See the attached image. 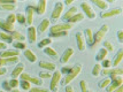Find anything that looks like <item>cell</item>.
<instances>
[{"instance_id":"6125c7cd","label":"cell","mask_w":123,"mask_h":92,"mask_svg":"<svg viewBox=\"0 0 123 92\" xmlns=\"http://www.w3.org/2000/svg\"><path fill=\"white\" fill-rule=\"evenodd\" d=\"M0 92H7V91H4V90H2V91H0Z\"/></svg>"},{"instance_id":"f6af8a7d","label":"cell","mask_w":123,"mask_h":92,"mask_svg":"<svg viewBox=\"0 0 123 92\" xmlns=\"http://www.w3.org/2000/svg\"><path fill=\"white\" fill-rule=\"evenodd\" d=\"M2 90H4V91H7V92L12 91L11 85H9V82H8V81H4V82H2Z\"/></svg>"},{"instance_id":"d590c367","label":"cell","mask_w":123,"mask_h":92,"mask_svg":"<svg viewBox=\"0 0 123 92\" xmlns=\"http://www.w3.org/2000/svg\"><path fill=\"white\" fill-rule=\"evenodd\" d=\"M101 66H100V63H96L94 65V67H93V69H92V75L94 76V77H97V76L100 75V71H101Z\"/></svg>"},{"instance_id":"6f0895ef","label":"cell","mask_w":123,"mask_h":92,"mask_svg":"<svg viewBox=\"0 0 123 92\" xmlns=\"http://www.w3.org/2000/svg\"><path fill=\"white\" fill-rule=\"evenodd\" d=\"M66 92H75V90H74V87L71 85H67L66 86Z\"/></svg>"},{"instance_id":"bcb514c9","label":"cell","mask_w":123,"mask_h":92,"mask_svg":"<svg viewBox=\"0 0 123 92\" xmlns=\"http://www.w3.org/2000/svg\"><path fill=\"white\" fill-rule=\"evenodd\" d=\"M100 66H101V68L104 67V69H108L109 68V66H111V61L108 59H105L101 61V63H100Z\"/></svg>"},{"instance_id":"4dcf8cb0","label":"cell","mask_w":123,"mask_h":92,"mask_svg":"<svg viewBox=\"0 0 123 92\" xmlns=\"http://www.w3.org/2000/svg\"><path fill=\"white\" fill-rule=\"evenodd\" d=\"M51 43H52V38H45V39L40 40V42L37 44V46L39 47V49H45V47L49 46Z\"/></svg>"},{"instance_id":"603a6c76","label":"cell","mask_w":123,"mask_h":92,"mask_svg":"<svg viewBox=\"0 0 123 92\" xmlns=\"http://www.w3.org/2000/svg\"><path fill=\"white\" fill-rule=\"evenodd\" d=\"M24 56L27 58L30 62H36L37 61V56H36V54H35V52L32 51V49H24Z\"/></svg>"},{"instance_id":"74e56055","label":"cell","mask_w":123,"mask_h":92,"mask_svg":"<svg viewBox=\"0 0 123 92\" xmlns=\"http://www.w3.org/2000/svg\"><path fill=\"white\" fill-rule=\"evenodd\" d=\"M6 22H7L8 24H11V25H14V23L16 22V16H15V14H13V13L8 14V16H7V18H6Z\"/></svg>"},{"instance_id":"7dc6e473","label":"cell","mask_w":123,"mask_h":92,"mask_svg":"<svg viewBox=\"0 0 123 92\" xmlns=\"http://www.w3.org/2000/svg\"><path fill=\"white\" fill-rule=\"evenodd\" d=\"M30 77H31V76H30V74H29V73H24V71H23L21 75H20V78H21V81H28V82H29Z\"/></svg>"},{"instance_id":"d6a6232c","label":"cell","mask_w":123,"mask_h":92,"mask_svg":"<svg viewBox=\"0 0 123 92\" xmlns=\"http://www.w3.org/2000/svg\"><path fill=\"white\" fill-rule=\"evenodd\" d=\"M29 83H31V84H35V85H37V86H42L43 85V80L42 78H39V77H30V80H29Z\"/></svg>"},{"instance_id":"e0dca14e","label":"cell","mask_w":123,"mask_h":92,"mask_svg":"<svg viewBox=\"0 0 123 92\" xmlns=\"http://www.w3.org/2000/svg\"><path fill=\"white\" fill-rule=\"evenodd\" d=\"M83 35H84V38H85V43L87 45L92 46L93 45V32H92V30L90 28H86Z\"/></svg>"},{"instance_id":"836d02e7","label":"cell","mask_w":123,"mask_h":92,"mask_svg":"<svg viewBox=\"0 0 123 92\" xmlns=\"http://www.w3.org/2000/svg\"><path fill=\"white\" fill-rule=\"evenodd\" d=\"M16 16V22H18L20 24H27V21H25V15L22 14V13H17L15 14Z\"/></svg>"},{"instance_id":"ee69618b","label":"cell","mask_w":123,"mask_h":92,"mask_svg":"<svg viewBox=\"0 0 123 92\" xmlns=\"http://www.w3.org/2000/svg\"><path fill=\"white\" fill-rule=\"evenodd\" d=\"M51 74H49V71L47 70H44V71H40L39 73V78H42V80H45V78H49L51 77Z\"/></svg>"},{"instance_id":"9f6ffc18","label":"cell","mask_w":123,"mask_h":92,"mask_svg":"<svg viewBox=\"0 0 123 92\" xmlns=\"http://www.w3.org/2000/svg\"><path fill=\"white\" fill-rule=\"evenodd\" d=\"M5 49H7V44L0 42V51H5Z\"/></svg>"},{"instance_id":"484cf974","label":"cell","mask_w":123,"mask_h":92,"mask_svg":"<svg viewBox=\"0 0 123 92\" xmlns=\"http://www.w3.org/2000/svg\"><path fill=\"white\" fill-rule=\"evenodd\" d=\"M12 38H13V40H15V42H24V39H25V37L23 36V33H21L20 31H14V32H12Z\"/></svg>"},{"instance_id":"60d3db41","label":"cell","mask_w":123,"mask_h":92,"mask_svg":"<svg viewBox=\"0 0 123 92\" xmlns=\"http://www.w3.org/2000/svg\"><path fill=\"white\" fill-rule=\"evenodd\" d=\"M80 86L82 92H87V91H89V85H87V82L84 81V80H82V81L80 82Z\"/></svg>"},{"instance_id":"11a10c76","label":"cell","mask_w":123,"mask_h":92,"mask_svg":"<svg viewBox=\"0 0 123 92\" xmlns=\"http://www.w3.org/2000/svg\"><path fill=\"white\" fill-rule=\"evenodd\" d=\"M108 74H109V68L108 69H101V71H100V75L108 76Z\"/></svg>"},{"instance_id":"cb8c5ba5","label":"cell","mask_w":123,"mask_h":92,"mask_svg":"<svg viewBox=\"0 0 123 92\" xmlns=\"http://www.w3.org/2000/svg\"><path fill=\"white\" fill-rule=\"evenodd\" d=\"M84 14L83 13H77V14H75L74 16H71L67 21V23H70V24H73V23H76V22H82L83 20H84Z\"/></svg>"},{"instance_id":"6da1fadb","label":"cell","mask_w":123,"mask_h":92,"mask_svg":"<svg viewBox=\"0 0 123 92\" xmlns=\"http://www.w3.org/2000/svg\"><path fill=\"white\" fill-rule=\"evenodd\" d=\"M80 71H82V65H75L73 66V68H71V70L66 75V77H64L63 80H62V85H69V83L71 81H74L77 76L80 74Z\"/></svg>"},{"instance_id":"2e32d148","label":"cell","mask_w":123,"mask_h":92,"mask_svg":"<svg viewBox=\"0 0 123 92\" xmlns=\"http://www.w3.org/2000/svg\"><path fill=\"white\" fill-rule=\"evenodd\" d=\"M39 67L47 71L56 70V66L54 65L53 62H48V61H40V62H39Z\"/></svg>"},{"instance_id":"1f68e13d","label":"cell","mask_w":123,"mask_h":92,"mask_svg":"<svg viewBox=\"0 0 123 92\" xmlns=\"http://www.w3.org/2000/svg\"><path fill=\"white\" fill-rule=\"evenodd\" d=\"M16 9V5L13 4H0V11H14Z\"/></svg>"},{"instance_id":"db71d44e","label":"cell","mask_w":123,"mask_h":92,"mask_svg":"<svg viewBox=\"0 0 123 92\" xmlns=\"http://www.w3.org/2000/svg\"><path fill=\"white\" fill-rule=\"evenodd\" d=\"M6 74H7V68L6 67H1L0 68V76L6 75Z\"/></svg>"},{"instance_id":"7a4b0ae2","label":"cell","mask_w":123,"mask_h":92,"mask_svg":"<svg viewBox=\"0 0 123 92\" xmlns=\"http://www.w3.org/2000/svg\"><path fill=\"white\" fill-rule=\"evenodd\" d=\"M62 74L60 70H54V73L51 76V83H49V90L52 92H56L59 90V83L61 81Z\"/></svg>"},{"instance_id":"5b68a950","label":"cell","mask_w":123,"mask_h":92,"mask_svg":"<svg viewBox=\"0 0 123 92\" xmlns=\"http://www.w3.org/2000/svg\"><path fill=\"white\" fill-rule=\"evenodd\" d=\"M122 14V9L117 7V8H113V9H107V11H104L101 12L100 16L102 18H109V17H114V16H117V15H121Z\"/></svg>"},{"instance_id":"5bb4252c","label":"cell","mask_w":123,"mask_h":92,"mask_svg":"<svg viewBox=\"0 0 123 92\" xmlns=\"http://www.w3.org/2000/svg\"><path fill=\"white\" fill-rule=\"evenodd\" d=\"M28 40H29V43L30 44H33L35 42H36V38H37V30H36V28L35 27H29L28 28Z\"/></svg>"},{"instance_id":"277c9868","label":"cell","mask_w":123,"mask_h":92,"mask_svg":"<svg viewBox=\"0 0 123 92\" xmlns=\"http://www.w3.org/2000/svg\"><path fill=\"white\" fill-rule=\"evenodd\" d=\"M63 2H61V1H58V2H55V5H54V8L53 11H52V14H51V18L52 20H58L60 16H61V14H62V12H63Z\"/></svg>"},{"instance_id":"8fae6325","label":"cell","mask_w":123,"mask_h":92,"mask_svg":"<svg viewBox=\"0 0 123 92\" xmlns=\"http://www.w3.org/2000/svg\"><path fill=\"white\" fill-rule=\"evenodd\" d=\"M46 5H47L46 0H39L37 2V5L35 6V12L38 15H44L45 12H46Z\"/></svg>"},{"instance_id":"4fadbf2b","label":"cell","mask_w":123,"mask_h":92,"mask_svg":"<svg viewBox=\"0 0 123 92\" xmlns=\"http://www.w3.org/2000/svg\"><path fill=\"white\" fill-rule=\"evenodd\" d=\"M20 53L21 52L17 49H5V51H1L0 58H14V56H18Z\"/></svg>"},{"instance_id":"f5cc1de1","label":"cell","mask_w":123,"mask_h":92,"mask_svg":"<svg viewBox=\"0 0 123 92\" xmlns=\"http://www.w3.org/2000/svg\"><path fill=\"white\" fill-rule=\"evenodd\" d=\"M100 30H101L102 32H104L105 35H106V33L108 32V30H109V27H108L107 24H104V25H101V28H100Z\"/></svg>"},{"instance_id":"9a60e30c","label":"cell","mask_w":123,"mask_h":92,"mask_svg":"<svg viewBox=\"0 0 123 92\" xmlns=\"http://www.w3.org/2000/svg\"><path fill=\"white\" fill-rule=\"evenodd\" d=\"M0 29H2V31H4V32H7V33H12L15 31V27H14V25L8 24L7 22L4 21V20H1V18H0Z\"/></svg>"},{"instance_id":"b9f144b4","label":"cell","mask_w":123,"mask_h":92,"mask_svg":"<svg viewBox=\"0 0 123 92\" xmlns=\"http://www.w3.org/2000/svg\"><path fill=\"white\" fill-rule=\"evenodd\" d=\"M9 85H11V89L13 90V89H17V86L20 85V82L17 81V78H12V80H9Z\"/></svg>"},{"instance_id":"83f0119b","label":"cell","mask_w":123,"mask_h":92,"mask_svg":"<svg viewBox=\"0 0 123 92\" xmlns=\"http://www.w3.org/2000/svg\"><path fill=\"white\" fill-rule=\"evenodd\" d=\"M44 53H45L46 55H49V56L53 58V59H58V53H56V51L53 49L51 46L45 47V49H44Z\"/></svg>"},{"instance_id":"7c38bea8","label":"cell","mask_w":123,"mask_h":92,"mask_svg":"<svg viewBox=\"0 0 123 92\" xmlns=\"http://www.w3.org/2000/svg\"><path fill=\"white\" fill-rule=\"evenodd\" d=\"M73 54H74V49H70V47L66 49L64 52L62 53V55H61V58H60V62H61V63H67L70 60V58H71Z\"/></svg>"},{"instance_id":"be15d7a7","label":"cell","mask_w":123,"mask_h":92,"mask_svg":"<svg viewBox=\"0 0 123 92\" xmlns=\"http://www.w3.org/2000/svg\"><path fill=\"white\" fill-rule=\"evenodd\" d=\"M87 92H90V91H87Z\"/></svg>"},{"instance_id":"d6986e66","label":"cell","mask_w":123,"mask_h":92,"mask_svg":"<svg viewBox=\"0 0 123 92\" xmlns=\"http://www.w3.org/2000/svg\"><path fill=\"white\" fill-rule=\"evenodd\" d=\"M23 70H24V65L18 62V63L16 65L15 68L13 69V71H12V78H17V77H20V75L23 73Z\"/></svg>"},{"instance_id":"8992f818","label":"cell","mask_w":123,"mask_h":92,"mask_svg":"<svg viewBox=\"0 0 123 92\" xmlns=\"http://www.w3.org/2000/svg\"><path fill=\"white\" fill-rule=\"evenodd\" d=\"M123 84V78L122 76H117V77H115V78H113L111 80V83H109V85H108L106 89H107V92H113L115 89H117L118 86H121Z\"/></svg>"},{"instance_id":"3957f363","label":"cell","mask_w":123,"mask_h":92,"mask_svg":"<svg viewBox=\"0 0 123 92\" xmlns=\"http://www.w3.org/2000/svg\"><path fill=\"white\" fill-rule=\"evenodd\" d=\"M73 28V24L70 23H60V24H55L52 28H49V35H54V33L64 32V31H69Z\"/></svg>"},{"instance_id":"9c48e42d","label":"cell","mask_w":123,"mask_h":92,"mask_svg":"<svg viewBox=\"0 0 123 92\" xmlns=\"http://www.w3.org/2000/svg\"><path fill=\"white\" fill-rule=\"evenodd\" d=\"M35 6H36V5H29L27 7V11H25V21H27V24L29 25V27H31V25H32V22H33Z\"/></svg>"},{"instance_id":"680465c9","label":"cell","mask_w":123,"mask_h":92,"mask_svg":"<svg viewBox=\"0 0 123 92\" xmlns=\"http://www.w3.org/2000/svg\"><path fill=\"white\" fill-rule=\"evenodd\" d=\"M113 92H123V85H121V86H118L117 89H115Z\"/></svg>"},{"instance_id":"4316f807","label":"cell","mask_w":123,"mask_h":92,"mask_svg":"<svg viewBox=\"0 0 123 92\" xmlns=\"http://www.w3.org/2000/svg\"><path fill=\"white\" fill-rule=\"evenodd\" d=\"M108 52L106 51V49H104V47H101V49L98 51V54L96 55V60L97 61H102V60L106 59V56H107Z\"/></svg>"},{"instance_id":"7bdbcfd3","label":"cell","mask_w":123,"mask_h":92,"mask_svg":"<svg viewBox=\"0 0 123 92\" xmlns=\"http://www.w3.org/2000/svg\"><path fill=\"white\" fill-rule=\"evenodd\" d=\"M29 92H51V91L47 90V89H43L40 86H36V87H31L29 90Z\"/></svg>"},{"instance_id":"ffe728a7","label":"cell","mask_w":123,"mask_h":92,"mask_svg":"<svg viewBox=\"0 0 123 92\" xmlns=\"http://www.w3.org/2000/svg\"><path fill=\"white\" fill-rule=\"evenodd\" d=\"M48 28H49V20L48 18H44L43 21L39 23V25H38V32L44 33Z\"/></svg>"},{"instance_id":"ab89813d","label":"cell","mask_w":123,"mask_h":92,"mask_svg":"<svg viewBox=\"0 0 123 92\" xmlns=\"http://www.w3.org/2000/svg\"><path fill=\"white\" fill-rule=\"evenodd\" d=\"M104 49H106L107 52H113V51H114V45H113L109 40H105V43H104Z\"/></svg>"},{"instance_id":"ba28073f","label":"cell","mask_w":123,"mask_h":92,"mask_svg":"<svg viewBox=\"0 0 123 92\" xmlns=\"http://www.w3.org/2000/svg\"><path fill=\"white\" fill-rule=\"evenodd\" d=\"M20 62V58L18 56H14V58H0V68L1 67H7L11 65H17Z\"/></svg>"},{"instance_id":"e575fe53","label":"cell","mask_w":123,"mask_h":92,"mask_svg":"<svg viewBox=\"0 0 123 92\" xmlns=\"http://www.w3.org/2000/svg\"><path fill=\"white\" fill-rule=\"evenodd\" d=\"M13 46L15 47V49H17V51H24V49H27V45L24 43H22V42H14L13 43Z\"/></svg>"},{"instance_id":"91938a15","label":"cell","mask_w":123,"mask_h":92,"mask_svg":"<svg viewBox=\"0 0 123 92\" xmlns=\"http://www.w3.org/2000/svg\"><path fill=\"white\" fill-rule=\"evenodd\" d=\"M73 4V0H66L63 2V5H71Z\"/></svg>"},{"instance_id":"52a82bcc","label":"cell","mask_w":123,"mask_h":92,"mask_svg":"<svg viewBox=\"0 0 123 92\" xmlns=\"http://www.w3.org/2000/svg\"><path fill=\"white\" fill-rule=\"evenodd\" d=\"M80 8L83 9L84 12V14H86V16L89 17V18H94L96 17V13L93 11V8L91 7V5L89 4V2H86V1H83L82 4H80Z\"/></svg>"},{"instance_id":"8d00e7d4","label":"cell","mask_w":123,"mask_h":92,"mask_svg":"<svg viewBox=\"0 0 123 92\" xmlns=\"http://www.w3.org/2000/svg\"><path fill=\"white\" fill-rule=\"evenodd\" d=\"M109 83H111V78L109 77H105L104 80L99 82V87L100 89H105V87H107L109 85Z\"/></svg>"},{"instance_id":"d4e9b609","label":"cell","mask_w":123,"mask_h":92,"mask_svg":"<svg viewBox=\"0 0 123 92\" xmlns=\"http://www.w3.org/2000/svg\"><path fill=\"white\" fill-rule=\"evenodd\" d=\"M123 59V49H118L116 55H115V58H114V61H113V66H114V68H116L120 63H121V61Z\"/></svg>"},{"instance_id":"681fc988","label":"cell","mask_w":123,"mask_h":92,"mask_svg":"<svg viewBox=\"0 0 123 92\" xmlns=\"http://www.w3.org/2000/svg\"><path fill=\"white\" fill-rule=\"evenodd\" d=\"M68 32L67 31H64V32H59V33H54V35H49V37H63V36H67Z\"/></svg>"},{"instance_id":"f907efd6","label":"cell","mask_w":123,"mask_h":92,"mask_svg":"<svg viewBox=\"0 0 123 92\" xmlns=\"http://www.w3.org/2000/svg\"><path fill=\"white\" fill-rule=\"evenodd\" d=\"M0 4H13V5H17L16 0H0Z\"/></svg>"},{"instance_id":"f1b7e54d","label":"cell","mask_w":123,"mask_h":92,"mask_svg":"<svg viewBox=\"0 0 123 92\" xmlns=\"http://www.w3.org/2000/svg\"><path fill=\"white\" fill-rule=\"evenodd\" d=\"M104 37H105V33L102 32L100 29H99V30H98V31H97L96 33H93V45L98 44Z\"/></svg>"},{"instance_id":"94428289","label":"cell","mask_w":123,"mask_h":92,"mask_svg":"<svg viewBox=\"0 0 123 92\" xmlns=\"http://www.w3.org/2000/svg\"><path fill=\"white\" fill-rule=\"evenodd\" d=\"M12 92H22V91H20L18 89H13V90H12Z\"/></svg>"},{"instance_id":"7402d4cb","label":"cell","mask_w":123,"mask_h":92,"mask_svg":"<svg viewBox=\"0 0 123 92\" xmlns=\"http://www.w3.org/2000/svg\"><path fill=\"white\" fill-rule=\"evenodd\" d=\"M122 74H123L122 68L116 67V68L109 69V74H108V76H109V78H111V80H113V78H115V77H117V76H122Z\"/></svg>"},{"instance_id":"c3c4849f","label":"cell","mask_w":123,"mask_h":92,"mask_svg":"<svg viewBox=\"0 0 123 92\" xmlns=\"http://www.w3.org/2000/svg\"><path fill=\"white\" fill-rule=\"evenodd\" d=\"M71 68H73V67H70V66H64L63 68L60 70V73H61V74H66V75H67V74L71 70Z\"/></svg>"},{"instance_id":"ac0fdd59","label":"cell","mask_w":123,"mask_h":92,"mask_svg":"<svg viewBox=\"0 0 123 92\" xmlns=\"http://www.w3.org/2000/svg\"><path fill=\"white\" fill-rule=\"evenodd\" d=\"M78 12H77V7H75V6H73V7H70L68 11L66 12L63 14V16H62V20L64 21V23H67V21L69 20L71 16H74L75 14H77Z\"/></svg>"},{"instance_id":"f546056e","label":"cell","mask_w":123,"mask_h":92,"mask_svg":"<svg viewBox=\"0 0 123 92\" xmlns=\"http://www.w3.org/2000/svg\"><path fill=\"white\" fill-rule=\"evenodd\" d=\"M92 2H93L97 7H99L100 9H105V11L108 9V4L105 0H92Z\"/></svg>"},{"instance_id":"44dd1931","label":"cell","mask_w":123,"mask_h":92,"mask_svg":"<svg viewBox=\"0 0 123 92\" xmlns=\"http://www.w3.org/2000/svg\"><path fill=\"white\" fill-rule=\"evenodd\" d=\"M0 40L2 43L5 44H11L13 43V38H12V35L11 33H7V32H4V31H0Z\"/></svg>"},{"instance_id":"f35d334b","label":"cell","mask_w":123,"mask_h":92,"mask_svg":"<svg viewBox=\"0 0 123 92\" xmlns=\"http://www.w3.org/2000/svg\"><path fill=\"white\" fill-rule=\"evenodd\" d=\"M20 86L22 87V90L29 91V90L31 89V83H29L28 81H21L20 82Z\"/></svg>"},{"instance_id":"816d5d0a","label":"cell","mask_w":123,"mask_h":92,"mask_svg":"<svg viewBox=\"0 0 123 92\" xmlns=\"http://www.w3.org/2000/svg\"><path fill=\"white\" fill-rule=\"evenodd\" d=\"M117 39L120 43H123V30H118L117 31Z\"/></svg>"},{"instance_id":"30bf717a","label":"cell","mask_w":123,"mask_h":92,"mask_svg":"<svg viewBox=\"0 0 123 92\" xmlns=\"http://www.w3.org/2000/svg\"><path fill=\"white\" fill-rule=\"evenodd\" d=\"M76 43H77V49H80V52H83L86 49V43H85V38L83 32H77L76 33Z\"/></svg>"}]
</instances>
